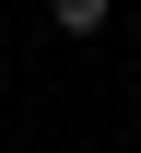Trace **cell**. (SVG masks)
I'll list each match as a JSON object with an SVG mask.
<instances>
[{"label": "cell", "instance_id": "cell-1", "mask_svg": "<svg viewBox=\"0 0 141 153\" xmlns=\"http://www.w3.org/2000/svg\"><path fill=\"white\" fill-rule=\"evenodd\" d=\"M47 12H59V36H106V12H118V0H47Z\"/></svg>", "mask_w": 141, "mask_h": 153}]
</instances>
